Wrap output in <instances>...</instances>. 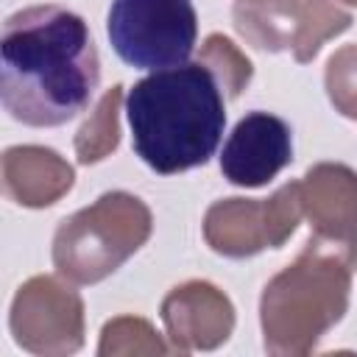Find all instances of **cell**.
Segmentation results:
<instances>
[{"instance_id": "1", "label": "cell", "mask_w": 357, "mask_h": 357, "mask_svg": "<svg viewBox=\"0 0 357 357\" xmlns=\"http://www.w3.org/2000/svg\"><path fill=\"white\" fill-rule=\"evenodd\" d=\"M100 59L86 22L61 6H31L3 22L0 100L36 128L64 126L98 92Z\"/></svg>"}, {"instance_id": "3", "label": "cell", "mask_w": 357, "mask_h": 357, "mask_svg": "<svg viewBox=\"0 0 357 357\" xmlns=\"http://www.w3.org/2000/svg\"><path fill=\"white\" fill-rule=\"evenodd\" d=\"M106 33L128 67L156 73L190 61L198 14L192 0H112Z\"/></svg>"}, {"instance_id": "2", "label": "cell", "mask_w": 357, "mask_h": 357, "mask_svg": "<svg viewBox=\"0 0 357 357\" xmlns=\"http://www.w3.org/2000/svg\"><path fill=\"white\" fill-rule=\"evenodd\" d=\"M126 120L134 153L156 173L170 176L215 156L226 103L215 73L198 61L156 70L126 95Z\"/></svg>"}, {"instance_id": "4", "label": "cell", "mask_w": 357, "mask_h": 357, "mask_svg": "<svg viewBox=\"0 0 357 357\" xmlns=\"http://www.w3.org/2000/svg\"><path fill=\"white\" fill-rule=\"evenodd\" d=\"M293 159L290 126L268 112L240 117L220 151V170L237 187H262Z\"/></svg>"}]
</instances>
